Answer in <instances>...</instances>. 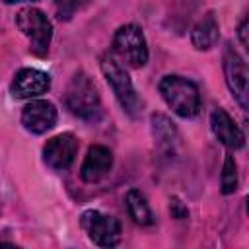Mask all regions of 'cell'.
<instances>
[{
	"mask_svg": "<svg viewBox=\"0 0 249 249\" xmlns=\"http://www.w3.org/2000/svg\"><path fill=\"white\" fill-rule=\"evenodd\" d=\"M160 93L167 107L183 119L195 117L200 109V93L196 84L183 76H163L160 82Z\"/></svg>",
	"mask_w": 249,
	"mask_h": 249,
	"instance_id": "1",
	"label": "cell"
},
{
	"mask_svg": "<svg viewBox=\"0 0 249 249\" xmlns=\"http://www.w3.org/2000/svg\"><path fill=\"white\" fill-rule=\"evenodd\" d=\"M64 103L72 115L84 121H95L101 115V99H99L97 88L89 80V76L82 70H78L68 82Z\"/></svg>",
	"mask_w": 249,
	"mask_h": 249,
	"instance_id": "2",
	"label": "cell"
},
{
	"mask_svg": "<svg viewBox=\"0 0 249 249\" xmlns=\"http://www.w3.org/2000/svg\"><path fill=\"white\" fill-rule=\"evenodd\" d=\"M113 54L130 68H142L148 62V45L142 29L134 23L121 25L113 35Z\"/></svg>",
	"mask_w": 249,
	"mask_h": 249,
	"instance_id": "3",
	"label": "cell"
},
{
	"mask_svg": "<svg viewBox=\"0 0 249 249\" xmlns=\"http://www.w3.org/2000/svg\"><path fill=\"white\" fill-rule=\"evenodd\" d=\"M18 29L27 37L29 49L37 56H45L53 39V23L51 19L37 8H23L16 14Z\"/></svg>",
	"mask_w": 249,
	"mask_h": 249,
	"instance_id": "4",
	"label": "cell"
},
{
	"mask_svg": "<svg viewBox=\"0 0 249 249\" xmlns=\"http://www.w3.org/2000/svg\"><path fill=\"white\" fill-rule=\"evenodd\" d=\"M101 72H103L107 84L111 86L115 97L119 99L121 107L130 117H136L142 111V99L136 93V89H134V86H132L126 70L113 56H103L101 58Z\"/></svg>",
	"mask_w": 249,
	"mask_h": 249,
	"instance_id": "5",
	"label": "cell"
},
{
	"mask_svg": "<svg viewBox=\"0 0 249 249\" xmlns=\"http://www.w3.org/2000/svg\"><path fill=\"white\" fill-rule=\"evenodd\" d=\"M224 74L226 84L231 91V95L237 99L241 109H247V97H249V72L245 60L239 56V53L228 43L224 47Z\"/></svg>",
	"mask_w": 249,
	"mask_h": 249,
	"instance_id": "6",
	"label": "cell"
},
{
	"mask_svg": "<svg viewBox=\"0 0 249 249\" xmlns=\"http://www.w3.org/2000/svg\"><path fill=\"white\" fill-rule=\"evenodd\" d=\"M82 228L88 231L89 239L99 247H115L121 241V222L113 216L101 214L97 210H86L82 214Z\"/></svg>",
	"mask_w": 249,
	"mask_h": 249,
	"instance_id": "7",
	"label": "cell"
},
{
	"mask_svg": "<svg viewBox=\"0 0 249 249\" xmlns=\"http://www.w3.org/2000/svg\"><path fill=\"white\" fill-rule=\"evenodd\" d=\"M76 154H78V138L72 132H62L58 136H53L51 140H47L43 148V160L54 171L68 169Z\"/></svg>",
	"mask_w": 249,
	"mask_h": 249,
	"instance_id": "8",
	"label": "cell"
},
{
	"mask_svg": "<svg viewBox=\"0 0 249 249\" xmlns=\"http://www.w3.org/2000/svg\"><path fill=\"white\" fill-rule=\"evenodd\" d=\"M56 107L47 99H35L21 111V124L33 134H45L56 124Z\"/></svg>",
	"mask_w": 249,
	"mask_h": 249,
	"instance_id": "9",
	"label": "cell"
},
{
	"mask_svg": "<svg viewBox=\"0 0 249 249\" xmlns=\"http://www.w3.org/2000/svg\"><path fill=\"white\" fill-rule=\"evenodd\" d=\"M51 88V76L37 68H21L12 80V95L18 99H27L45 93Z\"/></svg>",
	"mask_w": 249,
	"mask_h": 249,
	"instance_id": "10",
	"label": "cell"
},
{
	"mask_svg": "<svg viewBox=\"0 0 249 249\" xmlns=\"http://www.w3.org/2000/svg\"><path fill=\"white\" fill-rule=\"evenodd\" d=\"M210 128H212V134L226 148L239 150V148L245 146V134H243V130L235 124V121L222 107H216L210 113Z\"/></svg>",
	"mask_w": 249,
	"mask_h": 249,
	"instance_id": "11",
	"label": "cell"
},
{
	"mask_svg": "<svg viewBox=\"0 0 249 249\" xmlns=\"http://www.w3.org/2000/svg\"><path fill=\"white\" fill-rule=\"evenodd\" d=\"M113 167V154L107 146L101 144H93L89 146L84 163L80 167V177L86 183H95L99 179H103Z\"/></svg>",
	"mask_w": 249,
	"mask_h": 249,
	"instance_id": "12",
	"label": "cell"
},
{
	"mask_svg": "<svg viewBox=\"0 0 249 249\" xmlns=\"http://www.w3.org/2000/svg\"><path fill=\"white\" fill-rule=\"evenodd\" d=\"M220 35V25L214 12H206L191 29V41L198 51H208L216 45Z\"/></svg>",
	"mask_w": 249,
	"mask_h": 249,
	"instance_id": "13",
	"label": "cell"
},
{
	"mask_svg": "<svg viewBox=\"0 0 249 249\" xmlns=\"http://www.w3.org/2000/svg\"><path fill=\"white\" fill-rule=\"evenodd\" d=\"M152 134L160 150H163L165 154H173L175 148L179 146V132L175 124L161 113L152 115Z\"/></svg>",
	"mask_w": 249,
	"mask_h": 249,
	"instance_id": "14",
	"label": "cell"
},
{
	"mask_svg": "<svg viewBox=\"0 0 249 249\" xmlns=\"http://www.w3.org/2000/svg\"><path fill=\"white\" fill-rule=\"evenodd\" d=\"M126 210L136 224H140V226H152L154 224V212H152L146 196L136 189H130L126 193Z\"/></svg>",
	"mask_w": 249,
	"mask_h": 249,
	"instance_id": "15",
	"label": "cell"
},
{
	"mask_svg": "<svg viewBox=\"0 0 249 249\" xmlns=\"http://www.w3.org/2000/svg\"><path fill=\"white\" fill-rule=\"evenodd\" d=\"M220 185H222V193L224 195H231L237 189V165H235L233 156H226V160H224Z\"/></svg>",
	"mask_w": 249,
	"mask_h": 249,
	"instance_id": "16",
	"label": "cell"
},
{
	"mask_svg": "<svg viewBox=\"0 0 249 249\" xmlns=\"http://www.w3.org/2000/svg\"><path fill=\"white\" fill-rule=\"evenodd\" d=\"M89 4V0H54V8H56V16L60 19H70L76 12L84 10Z\"/></svg>",
	"mask_w": 249,
	"mask_h": 249,
	"instance_id": "17",
	"label": "cell"
},
{
	"mask_svg": "<svg viewBox=\"0 0 249 249\" xmlns=\"http://www.w3.org/2000/svg\"><path fill=\"white\" fill-rule=\"evenodd\" d=\"M169 212H171V216H173V218H177V220H183V218H187V216H189L187 206H185L177 196H173V198H171V202H169Z\"/></svg>",
	"mask_w": 249,
	"mask_h": 249,
	"instance_id": "18",
	"label": "cell"
},
{
	"mask_svg": "<svg viewBox=\"0 0 249 249\" xmlns=\"http://www.w3.org/2000/svg\"><path fill=\"white\" fill-rule=\"evenodd\" d=\"M237 35H239L241 45L247 47V45H249V41H247V18L241 19V23H239V27H237Z\"/></svg>",
	"mask_w": 249,
	"mask_h": 249,
	"instance_id": "19",
	"label": "cell"
},
{
	"mask_svg": "<svg viewBox=\"0 0 249 249\" xmlns=\"http://www.w3.org/2000/svg\"><path fill=\"white\" fill-rule=\"evenodd\" d=\"M6 4H16V2H35V0H4Z\"/></svg>",
	"mask_w": 249,
	"mask_h": 249,
	"instance_id": "20",
	"label": "cell"
}]
</instances>
